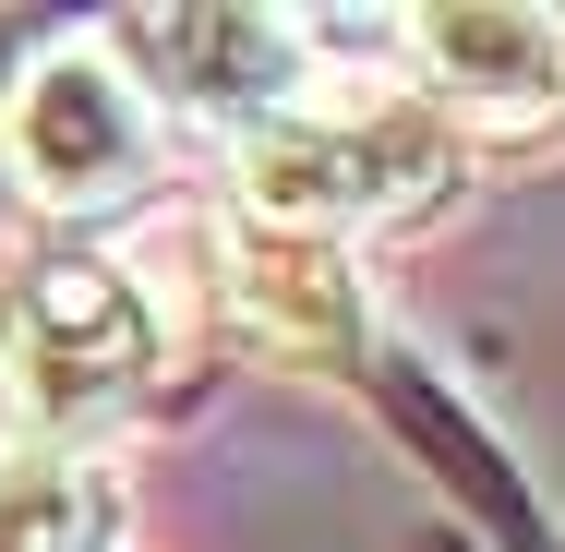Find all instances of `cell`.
I'll return each instance as SVG.
<instances>
[{"label":"cell","mask_w":565,"mask_h":552,"mask_svg":"<svg viewBox=\"0 0 565 552\" xmlns=\"http://www.w3.org/2000/svg\"><path fill=\"white\" fill-rule=\"evenodd\" d=\"M169 372V301L145 264L97 240H36L0 264V409L12 444H97L157 397Z\"/></svg>","instance_id":"6da1fadb"},{"label":"cell","mask_w":565,"mask_h":552,"mask_svg":"<svg viewBox=\"0 0 565 552\" xmlns=\"http://www.w3.org/2000/svg\"><path fill=\"white\" fill-rule=\"evenodd\" d=\"M457 132L434 109H289L241 144V217L349 240V228H397L457 193Z\"/></svg>","instance_id":"7a4b0ae2"},{"label":"cell","mask_w":565,"mask_h":552,"mask_svg":"<svg viewBox=\"0 0 565 552\" xmlns=\"http://www.w3.org/2000/svg\"><path fill=\"white\" fill-rule=\"evenodd\" d=\"M157 156H169V132L120 85L109 48H36L12 73V97H0V169L49 217H109V205H132L157 181Z\"/></svg>","instance_id":"3957f363"},{"label":"cell","mask_w":565,"mask_h":552,"mask_svg":"<svg viewBox=\"0 0 565 552\" xmlns=\"http://www.w3.org/2000/svg\"><path fill=\"white\" fill-rule=\"evenodd\" d=\"M109 61H120V85L157 109V132L205 120L228 144H253L265 120H289L301 109V73H313V48H301L289 12H228V0H205V12H120Z\"/></svg>","instance_id":"277c9868"},{"label":"cell","mask_w":565,"mask_h":552,"mask_svg":"<svg viewBox=\"0 0 565 552\" xmlns=\"http://www.w3.org/2000/svg\"><path fill=\"white\" fill-rule=\"evenodd\" d=\"M193 277H205V325L253 360H289V372H349L361 360V264L338 240H301V228H205L193 240Z\"/></svg>","instance_id":"5b68a950"},{"label":"cell","mask_w":565,"mask_h":552,"mask_svg":"<svg viewBox=\"0 0 565 552\" xmlns=\"http://www.w3.org/2000/svg\"><path fill=\"white\" fill-rule=\"evenodd\" d=\"M409 73H422V109L481 120V132H518V120L565 109V12H493V0H457V12H409Z\"/></svg>","instance_id":"8992f818"},{"label":"cell","mask_w":565,"mask_h":552,"mask_svg":"<svg viewBox=\"0 0 565 552\" xmlns=\"http://www.w3.org/2000/svg\"><path fill=\"white\" fill-rule=\"evenodd\" d=\"M132 493L85 444H0V552H120Z\"/></svg>","instance_id":"52a82bcc"},{"label":"cell","mask_w":565,"mask_h":552,"mask_svg":"<svg viewBox=\"0 0 565 552\" xmlns=\"http://www.w3.org/2000/svg\"><path fill=\"white\" fill-rule=\"evenodd\" d=\"M0 36H12V24H0ZM0 85H12V61H0Z\"/></svg>","instance_id":"ba28073f"}]
</instances>
